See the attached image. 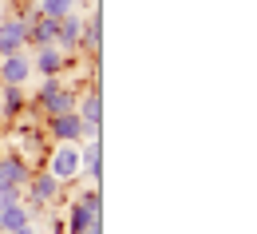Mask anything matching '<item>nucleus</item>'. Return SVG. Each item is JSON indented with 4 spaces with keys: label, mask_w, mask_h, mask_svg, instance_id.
<instances>
[{
    "label": "nucleus",
    "mask_w": 257,
    "mask_h": 234,
    "mask_svg": "<svg viewBox=\"0 0 257 234\" xmlns=\"http://www.w3.org/2000/svg\"><path fill=\"white\" fill-rule=\"evenodd\" d=\"M75 100H79V92L67 88L60 75H44V84H40V92H36V111H44V115H64V111H75Z\"/></svg>",
    "instance_id": "1"
},
{
    "label": "nucleus",
    "mask_w": 257,
    "mask_h": 234,
    "mask_svg": "<svg viewBox=\"0 0 257 234\" xmlns=\"http://www.w3.org/2000/svg\"><path fill=\"white\" fill-rule=\"evenodd\" d=\"M44 127H48V139H56V143H83V139H99V131H103V127L83 123L75 111H64V115H44Z\"/></svg>",
    "instance_id": "2"
},
{
    "label": "nucleus",
    "mask_w": 257,
    "mask_h": 234,
    "mask_svg": "<svg viewBox=\"0 0 257 234\" xmlns=\"http://www.w3.org/2000/svg\"><path fill=\"white\" fill-rule=\"evenodd\" d=\"M24 195H28V202L24 206H36V210H48V206H56V202L64 199V183L52 175V171H32L28 175V183H24Z\"/></svg>",
    "instance_id": "3"
},
{
    "label": "nucleus",
    "mask_w": 257,
    "mask_h": 234,
    "mask_svg": "<svg viewBox=\"0 0 257 234\" xmlns=\"http://www.w3.org/2000/svg\"><path fill=\"white\" fill-rule=\"evenodd\" d=\"M28 159H20V155H0V199H20V191H24V183H28Z\"/></svg>",
    "instance_id": "4"
},
{
    "label": "nucleus",
    "mask_w": 257,
    "mask_h": 234,
    "mask_svg": "<svg viewBox=\"0 0 257 234\" xmlns=\"http://www.w3.org/2000/svg\"><path fill=\"white\" fill-rule=\"evenodd\" d=\"M48 171H52L60 183L79 179V143H56V151L48 155Z\"/></svg>",
    "instance_id": "5"
},
{
    "label": "nucleus",
    "mask_w": 257,
    "mask_h": 234,
    "mask_svg": "<svg viewBox=\"0 0 257 234\" xmlns=\"http://www.w3.org/2000/svg\"><path fill=\"white\" fill-rule=\"evenodd\" d=\"M28 48V24L20 16H0V56L24 52Z\"/></svg>",
    "instance_id": "6"
},
{
    "label": "nucleus",
    "mask_w": 257,
    "mask_h": 234,
    "mask_svg": "<svg viewBox=\"0 0 257 234\" xmlns=\"http://www.w3.org/2000/svg\"><path fill=\"white\" fill-rule=\"evenodd\" d=\"M32 71H40V75H60L67 67V52H60L56 44H40V48H32Z\"/></svg>",
    "instance_id": "7"
},
{
    "label": "nucleus",
    "mask_w": 257,
    "mask_h": 234,
    "mask_svg": "<svg viewBox=\"0 0 257 234\" xmlns=\"http://www.w3.org/2000/svg\"><path fill=\"white\" fill-rule=\"evenodd\" d=\"M75 115H79L83 123H91V127H103V88H99V80L87 88V92H79Z\"/></svg>",
    "instance_id": "8"
},
{
    "label": "nucleus",
    "mask_w": 257,
    "mask_h": 234,
    "mask_svg": "<svg viewBox=\"0 0 257 234\" xmlns=\"http://www.w3.org/2000/svg\"><path fill=\"white\" fill-rule=\"evenodd\" d=\"M28 75H32V60H28L24 52L0 56V84H16V88H24Z\"/></svg>",
    "instance_id": "9"
},
{
    "label": "nucleus",
    "mask_w": 257,
    "mask_h": 234,
    "mask_svg": "<svg viewBox=\"0 0 257 234\" xmlns=\"http://www.w3.org/2000/svg\"><path fill=\"white\" fill-rule=\"evenodd\" d=\"M79 28H83V16L79 12H67L56 20V48L60 52H75L79 48Z\"/></svg>",
    "instance_id": "10"
},
{
    "label": "nucleus",
    "mask_w": 257,
    "mask_h": 234,
    "mask_svg": "<svg viewBox=\"0 0 257 234\" xmlns=\"http://www.w3.org/2000/svg\"><path fill=\"white\" fill-rule=\"evenodd\" d=\"M79 48L95 60V56H103V16L99 12H91L87 20H83V28H79Z\"/></svg>",
    "instance_id": "11"
},
{
    "label": "nucleus",
    "mask_w": 257,
    "mask_h": 234,
    "mask_svg": "<svg viewBox=\"0 0 257 234\" xmlns=\"http://www.w3.org/2000/svg\"><path fill=\"white\" fill-rule=\"evenodd\" d=\"M79 175H87L91 183L103 179V143H99V139H87V143L79 147Z\"/></svg>",
    "instance_id": "12"
},
{
    "label": "nucleus",
    "mask_w": 257,
    "mask_h": 234,
    "mask_svg": "<svg viewBox=\"0 0 257 234\" xmlns=\"http://www.w3.org/2000/svg\"><path fill=\"white\" fill-rule=\"evenodd\" d=\"M28 222H32V214H28V206L20 199H8L0 206V234H12V230H20V226H28Z\"/></svg>",
    "instance_id": "13"
},
{
    "label": "nucleus",
    "mask_w": 257,
    "mask_h": 234,
    "mask_svg": "<svg viewBox=\"0 0 257 234\" xmlns=\"http://www.w3.org/2000/svg\"><path fill=\"white\" fill-rule=\"evenodd\" d=\"M24 88H16V84H4V88H0V115H4V119H16V115H20V111H24Z\"/></svg>",
    "instance_id": "14"
},
{
    "label": "nucleus",
    "mask_w": 257,
    "mask_h": 234,
    "mask_svg": "<svg viewBox=\"0 0 257 234\" xmlns=\"http://www.w3.org/2000/svg\"><path fill=\"white\" fill-rule=\"evenodd\" d=\"M40 44H56V20L52 16H40L28 24V48H40Z\"/></svg>",
    "instance_id": "15"
},
{
    "label": "nucleus",
    "mask_w": 257,
    "mask_h": 234,
    "mask_svg": "<svg viewBox=\"0 0 257 234\" xmlns=\"http://www.w3.org/2000/svg\"><path fill=\"white\" fill-rule=\"evenodd\" d=\"M99 214H91V210H87V206H79V202H71V210H67V234H83L87 230V226H91V222H95Z\"/></svg>",
    "instance_id": "16"
},
{
    "label": "nucleus",
    "mask_w": 257,
    "mask_h": 234,
    "mask_svg": "<svg viewBox=\"0 0 257 234\" xmlns=\"http://www.w3.org/2000/svg\"><path fill=\"white\" fill-rule=\"evenodd\" d=\"M36 4H40V16H52V20L75 12V0H36Z\"/></svg>",
    "instance_id": "17"
},
{
    "label": "nucleus",
    "mask_w": 257,
    "mask_h": 234,
    "mask_svg": "<svg viewBox=\"0 0 257 234\" xmlns=\"http://www.w3.org/2000/svg\"><path fill=\"white\" fill-rule=\"evenodd\" d=\"M75 202H79V206H87L91 214H99V218H103V195H99V183H91L87 191H79V195H75Z\"/></svg>",
    "instance_id": "18"
},
{
    "label": "nucleus",
    "mask_w": 257,
    "mask_h": 234,
    "mask_svg": "<svg viewBox=\"0 0 257 234\" xmlns=\"http://www.w3.org/2000/svg\"><path fill=\"white\" fill-rule=\"evenodd\" d=\"M83 234H103V218H95V222H91V226H87Z\"/></svg>",
    "instance_id": "19"
},
{
    "label": "nucleus",
    "mask_w": 257,
    "mask_h": 234,
    "mask_svg": "<svg viewBox=\"0 0 257 234\" xmlns=\"http://www.w3.org/2000/svg\"><path fill=\"white\" fill-rule=\"evenodd\" d=\"M12 234H40V230H36L32 222H28V226H20V230H12Z\"/></svg>",
    "instance_id": "20"
},
{
    "label": "nucleus",
    "mask_w": 257,
    "mask_h": 234,
    "mask_svg": "<svg viewBox=\"0 0 257 234\" xmlns=\"http://www.w3.org/2000/svg\"><path fill=\"white\" fill-rule=\"evenodd\" d=\"M0 16H4V0H0Z\"/></svg>",
    "instance_id": "21"
},
{
    "label": "nucleus",
    "mask_w": 257,
    "mask_h": 234,
    "mask_svg": "<svg viewBox=\"0 0 257 234\" xmlns=\"http://www.w3.org/2000/svg\"><path fill=\"white\" fill-rule=\"evenodd\" d=\"M0 206H4V199H0Z\"/></svg>",
    "instance_id": "22"
}]
</instances>
